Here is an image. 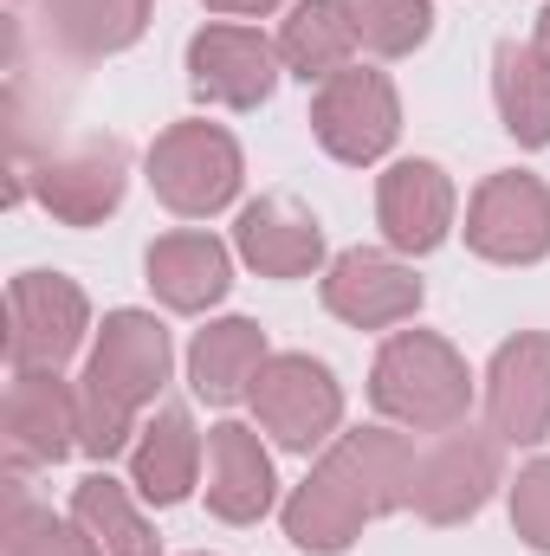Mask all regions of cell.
<instances>
[{
    "label": "cell",
    "instance_id": "cell-15",
    "mask_svg": "<svg viewBox=\"0 0 550 556\" xmlns=\"http://www.w3.org/2000/svg\"><path fill=\"white\" fill-rule=\"evenodd\" d=\"M234 253H240L247 273H260V278H324V266H330L324 220L298 194L247 201L240 220H234Z\"/></svg>",
    "mask_w": 550,
    "mask_h": 556
},
{
    "label": "cell",
    "instance_id": "cell-12",
    "mask_svg": "<svg viewBox=\"0 0 550 556\" xmlns=\"http://www.w3.org/2000/svg\"><path fill=\"white\" fill-rule=\"evenodd\" d=\"M278 39L240 20H208L188 39V91L214 111H260L278 91Z\"/></svg>",
    "mask_w": 550,
    "mask_h": 556
},
{
    "label": "cell",
    "instance_id": "cell-3",
    "mask_svg": "<svg viewBox=\"0 0 550 556\" xmlns=\"http://www.w3.org/2000/svg\"><path fill=\"white\" fill-rule=\"evenodd\" d=\"M142 181H149V194H155L175 220H214V214H227V207L240 201V188H247V155H240L234 130L201 124V117H182V124H168L162 137L149 142Z\"/></svg>",
    "mask_w": 550,
    "mask_h": 556
},
{
    "label": "cell",
    "instance_id": "cell-30",
    "mask_svg": "<svg viewBox=\"0 0 550 556\" xmlns=\"http://www.w3.org/2000/svg\"><path fill=\"white\" fill-rule=\"evenodd\" d=\"M188 556H208V551H188Z\"/></svg>",
    "mask_w": 550,
    "mask_h": 556
},
{
    "label": "cell",
    "instance_id": "cell-16",
    "mask_svg": "<svg viewBox=\"0 0 550 556\" xmlns=\"http://www.w3.org/2000/svg\"><path fill=\"white\" fill-rule=\"evenodd\" d=\"M0 427H7L13 472L72 459L78 453V382H65L59 369H13Z\"/></svg>",
    "mask_w": 550,
    "mask_h": 556
},
{
    "label": "cell",
    "instance_id": "cell-8",
    "mask_svg": "<svg viewBox=\"0 0 550 556\" xmlns=\"http://www.w3.org/2000/svg\"><path fill=\"white\" fill-rule=\"evenodd\" d=\"M466 253L486 266H545L550 260V181L532 168H492L466 201Z\"/></svg>",
    "mask_w": 550,
    "mask_h": 556
},
{
    "label": "cell",
    "instance_id": "cell-28",
    "mask_svg": "<svg viewBox=\"0 0 550 556\" xmlns=\"http://www.w3.org/2000/svg\"><path fill=\"white\" fill-rule=\"evenodd\" d=\"M278 7H291V0H208V13H221V20H266Z\"/></svg>",
    "mask_w": 550,
    "mask_h": 556
},
{
    "label": "cell",
    "instance_id": "cell-14",
    "mask_svg": "<svg viewBox=\"0 0 550 556\" xmlns=\"http://www.w3.org/2000/svg\"><path fill=\"white\" fill-rule=\"evenodd\" d=\"M486 427L505 446H545L550 440V330H518L492 350L486 376Z\"/></svg>",
    "mask_w": 550,
    "mask_h": 556
},
{
    "label": "cell",
    "instance_id": "cell-25",
    "mask_svg": "<svg viewBox=\"0 0 550 556\" xmlns=\"http://www.w3.org/2000/svg\"><path fill=\"white\" fill-rule=\"evenodd\" d=\"M0 556H104L98 551V538L65 511H46L26 485H20V472L7 479V525H0Z\"/></svg>",
    "mask_w": 550,
    "mask_h": 556
},
{
    "label": "cell",
    "instance_id": "cell-7",
    "mask_svg": "<svg viewBox=\"0 0 550 556\" xmlns=\"http://www.w3.org/2000/svg\"><path fill=\"white\" fill-rule=\"evenodd\" d=\"M505 485V440L492 427H447L421 446L414 459V492L409 511L421 525H466L492 505V492Z\"/></svg>",
    "mask_w": 550,
    "mask_h": 556
},
{
    "label": "cell",
    "instance_id": "cell-27",
    "mask_svg": "<svg viewBox=\"0 0 550 556\" xmlns=\"http://www.w3.org/2000/svg\"><path fill=\"white\" fill-rule=\"evenodd\" d=\"M505 511H512V531L525 551L550 556V453L525 459L518 479H505Z\"/></svg>",
    "mask_w": 550,
    "mask_h": 556
},
{
    "label": "cell",
    "instance_id": "cell-22",
    "mask_svg": "<svg viewBox=\"0 0 550 556\" xmlns=\"http://www.w3.org/2000/svg\"><path fill=\"white\" fill-rule=\"evenodd\" d=\"M357 26L343 13V0H291L278 20V65L304 85L337 78L343 65H357Z\"/></svg>",
    "mask_w": 550,
    "mask_h": 556
},
{
    "label": "cell",
    "instance_id": "cell-6",
    "mask_svg": "<svg viewBox=\"0 0 550 556\" xmlns=\"http://www.w3.org/2000/svg\"><path fill=\"white\" fill-rule=\"evenodd\" d=\"M311 137L343 168H376L402 142V91L376 65H343L311 91Z\"/></svg>",
    "mask_w": 550,
    "mask_h": 556
},
{
    "label": "cell",
    "instance_id": "cell-11",
    "mask_svg": "<svg viewBox=\"0 0 550 556\" xmlns=\"http://www.w3.org/2000/svg\"><path fill=\"white\" fill-rule=\"evenodd\" d=\"M317 298L350 330H402L421 317L427 285L414 278V266L396 247H343L330 253V266L317 278Z\"/></svg>",
    "mask_w": 550,
    "mask_h": 556
},
{
    "label": "cell",
    "instance_id": "cell-9",
    "mask_svg": "<svg viewBox=\"0 0 550 556\" xmlns=\"http://www.w3.org/2000/svg\"><path fill=\"white\" fill-rule=\"evenodd\" d=\"M168 376H175L168 324H162L155 311H137V304L104 311V324H98V337H91V356H85L78 389H91V395H104V402H117V408L142 415V408L168 389Z\"/></svg>",
    "mask_w": 550,
    "mask_h": 556
},
{
    "label": "cell",
    "instance_id": "cell-24",
    "mask_svg": "<svg viewBox=\"0 0 550 556\" xmlns=\"http://www.w3.org/2000/svg\"><path fill=\"white\" fill-rule=\"evenodd\" d=\"M72 518L98 538L104 556H162V538H155V525L142 518L137 485H124V479H111V472H91V479L72 485Z\"/></svg>",
    "mask_w": 550,
    "mask_h": 556
},
{
    "label": "cell",
    "instance_id": "cell-1",
    "mask_svg": "<svg viewBox=\"0 0 550 556\" xmlns=\"http://www.w3.org/2000/svg\"><path fill=\"white\" fill-rule=\"evenodd\" d=\"M414 446L402 427H343L317 459L311 472L291 485V498L278 505V525H285V544L298 556H343L357 551V538L396 511H409L414 492Z\"/></svg>",
    "mask_w": 550,
    "mask_h": 556
},
{
    "label": "cell",
    "instance_id": "cell-29",
    "mask_svg": "<svg viewBox=\"0 0 550 556\" xmlns=\"http://www.w3.org/2000/svg\"><path fill=\"white\" fill-rule=\"evenodd\" d=\"M532 39H538V52L550 59V0H545V13H538V33H532Z\"/></svg>",
    "mask_w": 550,
    "mask_h": 556
},
{
    "label": "cell",
    "instance_id": "cell-23",
    "mask_svg": "<svg viewBox=\"0 0 550 556\" xmlns=\"http://www.w3.org/2000/svg\"><path fill=\"white\" fill-rule=\"evenodd\" d=\"M492 104L518 149H550V59L538 52V39L492 46Z\"/></svg>",
    "mask_w": 550,
    "mask_h": 556
},
{
    "label": "cell",
    "instance_id": "cell-2",
    "mask_svg": "<svg viewBox=\"0 0 550 556\" xmlns=\"http://www.w3.org/2000/svg\"><path fill=\"white\" fill-rule=\"evenodd\" d=\"M479 376L440 330H389L370 363V408L402 433H447L473 415Z\"/></svg>",
    "mask_w": 550,
    "mask_h": 556
},
{
    "label": "cell",
    "instance_id": "cell-13",
    "mask_svg": "<svg viewBox=\"0 0 550 556\" xmlns=\"http://www.w3.org/2000/svg\"><path fill=\"white\" fill-rule=\"evenodd\" d=\"M460 188L434 155H402L376 175V227L402 260H427L453 240Z\"/></svg>",
    "mask_w": 550,
    "mask_h": 556
},
{
    "label": "cell",
    "instance_id": "cell-17",
    "mask_svg": "<svg viewBox=\"0 0 550 556\" xmlns=\"http://www.w3.org/2000/svg\"><path fill=\"white\" fill-rule=\"evenodd\" d=\"M201 498L221 525H260L278 505L273 446L247 420H214L208 427V466H201Z\"/></svg>",
    "mask_w": 550,
    "mask_h": 556
},
{
    "label": "cell",
    "instance_id": "cell-19",
    "mask_svg": "<svg viewBox=\"0 0 550 556\" xmlns=\"http://www.w3.org/2000/svg\"><path fill=\"white\" fill-rule=\"evenodd\" d=\"M201 466H208V433L195 427L188 408H155L142 420L137 446H130V485H137L142 505L155 511H175L201 492Z\"/></svg>",
    "mask_w": 550,
    "mask_h": 556
},
{
    "label": "cell",
    "instance_id": "cell-20",
    "mask_svg": "<svg viewBox=\"0 0 550 556\" xmlns=\"http://www.w3.org/2000/svg\"><path fill=\"white\" fill-rule=\"evenodd\" d=\"M266 356H273V343H266V330L253 317H208L195 330V343H188V389H195V402H208V408L247 402L260 369H266Z\"/></svg>",
    "mask_w": 550,
    "mask_h": 556
},
{
    "label": "cell",
    "instance_id": "cell-18",
    "mask_svg": "<svg viewBox=\"0 0 550 556\" xmlns=\"http://www.w3.org/2000/svg\"><path fill=\"white\" fill-rule=\"evenodd\" d=\"M234 260H240V253H234L227 240H214V233H201V227H182V233L149 240L142 278H149V291H155L162 311L201 317V311H214V304L234 291Z\"/></svg>",
    "mask_w": 550,
    "mask_h": 556
},
{
    "label": "cell",
    "instance_id": "cell-10",
    "mask_svg": "<svg viewBox=\"0 0 550 556\" xmlns=\"http://www.w3.org/2000/svg\"><path fill=\"white\" fill-rule=\"evenodd\" d=\"M91 337V298L65 273L7 278V363L13 369H65Z\"/></svg>",
    "mask_w": 550,
    "mask_h": 556
},
{
    "label": "cell",
    "instance_id": "cell-5",
    "mask_svg": "<svg viewBox=\"0 0 550 556\" xmlns=\"http://www.w3.org/2000/svg\"><path fill=\"white\" fill-rule=\"evenodd\" d=\"M20 194H33L59 227H104L130 194V149L117 137H85L39 162H20L13 201Z\"/></svg>",
    "mask_w": 550,
    "mask_h": 556
},
{
    "label": "cell",
    "instance_id": "cell-4",
    "mask_svg": "<svg viewBox=\"0 0 550 556\" xmlns=\"http://www.w3.org/2000/svg\"><path fill=\"white\" fill-rule=\"evenodd\" d=\"M247 408H253V427L273 440L278 453L311 459V453H324L343 433V382L311 350H273L260 382H253V395H247Z\"/></svg>",
    "mask_w": 550,
    "mask_h": 556
},
{
    "label": "cell",
    "instance_id": "cell-21",
    "mask_svg": "<svg viewBox=\"0 0 550 556\" xmlns=\"http://www.w3.org/2000/svg\"><path fill=\"white\" fill-rule=\"evenodd\" d=\"M39 33L65 59H117L149 33V0H39Z\"/></svg>",
    "mask_w": 550,
    "mask_h": 556
},
{
    "label": "cell",
    "instance_id": "cell-26",
    "mask_svg": "<svg viewBox=\"0 0 550 556\" xmlns=\"http://www.w3.org/2000/svg\"><path fill=\"white\" fill-rule=\"evenodd\" d=\"M343 13L376 59H409L434 39V0H343Z\"/></svg>",
    "mask_w": 550,
    "mask_h": 556
}]
</instances>
